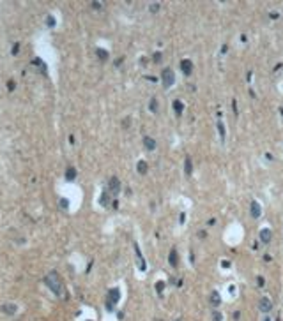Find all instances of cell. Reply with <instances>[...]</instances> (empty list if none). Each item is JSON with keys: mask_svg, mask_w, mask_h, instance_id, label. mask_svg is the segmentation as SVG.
Masks as SVG:
<instances>
[{"mask_svg": "<svg viewBox=\"0 0 283 321\" xmlns=\"http://www.w3.org/2000/svg\"><path fill=\"white\" fill-rule=\"evenodd\" d=\"M44 284L48 286L57 296H60L62 293H64V286H62V281H60V277H59V274L57 272H50L48 275L44 277Z\"/></svg>", "mask_w": 283, "mask_h": 321, "instance_id": "1", "label": "cell"}, {"mask_svg": "<svg viewBox=\"0 0 283 321\" xmlns=\"http://www.w3.org/2000/svg\"><path fill=\"white\" fill-rule=\"evenodd\" d=\"M173 81H175L173 71H172L170 67L163 69V73H161V83H163V87H165V88H170V87L173 85Z\"/></svg>", "mask_w": 283, "mask_h": 321, "instance_id": "2", "label": "cell"}, {"mask_svg": "<svg viewBox=\"0 0 283 321\" xmlns=\"http://www.w3.org/2000/svg\"><path fill=\"white\" fill-rule=\"evenodd\" d=\"M119 298H120V291H119L117 288L110 289V291H108V296H106V309H108V310H112V309H113V305L119 302Z\"/></svg>", "mask_w": 283, "mask_h": 321, "instance_id": "3", "label": "cell"}, {"mask_svg": "<svg viewBox=\"0 0 283 321\" xmlns=\"http://www.w3.org/2000/svg\"><path fill=\"white\" fill-rule=\"evenodd\" d=\"M119 191H120V182H119V178H117V177H112V178H110V182H108V192H110V194H113V196H117V194H119Z\"/></svg>", "mask_w": 283, "mask_h": 321, "instance_id": "4", "label": "cell"}, {"mask_svg": "<svg viewBox=\"0 0 283 321\" xmlns=\"http://www.w3.org/2000/svg\"><path fill=\"white\" fill-rule=\"evenodd\" d=\"M258 310L260 312H271L272 310V302L267 298V296H262L258 300Z\"/></svg>", "mask_w": 283, "mask_h": 321, "instance_id": "5", "label": "cell"}, {"mask_svg": "<svg viewBox=\"0 0 283 321\" xmlns=\"http://www.w3.org/2000/svg\"><path fill=\"white\" fill-rule=\"evenodd\" d=\"M133 249H134V254H136V261H138V268H140L142 272H145V268H147V265H145V261H144V256H142V252H140V247H138V244H133Z\"/></svg>", "mask_w": 283, "mask_h": 321, "instance_id": "6", "label": "cell"}, {"mask_svg": "<svg viewBox=\"0 0 283 321\" xmlns=\"http://www.w3.org/2000/svg\"><path fill=\"white\" fill-rule=\"evenodd\" d=\"M180 69H182V73H184L186 76H190V74L193 73V62H191V60H182V62H180Z\"/></svg>", "mask_w": 283, "mask_h": 321, "instance_id": "7", "label": "cell"}, {"mask_svg": "<svg viewBox=\"0 0 283 321\" xmlns=\"http://www.w3.org/2000/svg\"><path fill=\"white\" fill-rule=\"evenodd\" d=\"M271 238H272V231H271L269 228H264V229L260 231V242H262V244H269Z\"/></svg>", "mask_w": 283, "mask_h": 321, "instance_id": "8", "label": "cell"}, {"mask_svg": "<svg viewBox=\"0 0 283 321\" xmlns=\"http://www.w3.org/2000/svg\"><path fill=\"white\" fill-rule=\"evenodd\" d=\"M168 263L173 266V268L179 265V254H177V251H175V249H172V251H170V254H168Z\"/></svg>", "mask_w": 283, "mask_h": 321, "instance_id": "9", "label": "cell"}, {"mask_svg": "<svg viewBox=\"0 0 283 321\" xmlns=\"http://www.w3.org/2000/svg\"><path fill=\"white\" fill-rule=\"evenodd\" d=\"M2 310H4L7 316H13V314H16L18 307H16L14 303H4V305H2Z\"/></svg>", "mask_w": 283, "mask_h": 321, "instance_id": "10", "label": "cell"}, {"mask_svg": "<svg viewBox=\"0 0 283 321\" xmlns=\"http://www.w3.org/2000/svg\"><path fill=\"white\" fill-rule=\"evenodd\" d=\"M250 212H251V217H255V219H257V217H260V212H262V210H260V205H258L257 201H251Z\"/></svg>", "mask_w": 283, "mask_h": 321, "instance_id": "11", "label": "cell"}, {"mask_svg": "<svg viewBox=\"0 0 283 321\" xmlns=\"http://www.w3.org/2000/svg\"><path fill=\"white\" fill-rule=\"evenodd\" d=\"M184 173L187 177L193 173V160H191V157H186V160H184Z\"/></svg>", "mask_w": 283, "mask_h": 321, "instance_id": "12", "label": "cell"}, {"mask_svg": "<svg viewBox=\"0 0 283 321\" xmlns=\"http://www.w3.org/2000/svg\"><path fill=\"white\" fill-rule=\"evenodd\" d=\"M144 146H145L147 150H154V148H156V141H154V138L145 136V138H144Z\"/></svg>", "mask_w": 283, "mask_h": 321, "instance_id": "13", "label": "cell"}, {"mask_svg": "<svg viewBox=\"0 0 283 321\" xmlns=\"http://www.w3.org/2000/svg\"><path fill=\"white\" fill-rule=\"evenodd\" d=\"M211 305H214V307H218L219 303H221V298H219V293H216V291H212L211 293Z\"/></svg>", "mask_w": 283, "mask_h": 321, "instance_id": "14", "label": "cell"}, {"mask_svg": "<svg viewBox=\"0 0 283 321\" xmlns=\"http://www.w3.org/2000/svg\"><path fill=\"white\" fill-rule=\"evenodd\" d=\"M182 110H184L182 102H180V101H173V111H175V115H177V117H180V115H182Z\"/></svg>", "mask_w": 283, "mask_h": 321, "instance_id": "15", "label": "cell"}, {"mask_svg": "<svg viewBox=\"0 0 283 321\" xmlns=\"http://www.w3.org/2000/svg\"><path fill=\"white\" fill-rule=\"evenodd\" d=\"M99 203H101L103 206H108V203H110V192H108V191H105V192L101 194V198H99Z\"/></svg>", "mask_w": 283, "mask_h": 321, "instance_id": "16", "label": "cell"}, {"mask_svg": "<svg viewBox=\"0 0 283 321\" xmlns=\"http://www.w3.org/2000/svg\"><path fill=\"white\" fill-rule=\"evenodd\" d=\"M136 170H138L140 175H145L147 173V163H145V160H140V163L136 164Z\"/></svg>", "mask_w": 283, "mask_h": 321, "instance_id": "17", "label": "cell"}, {"mask_svg": "<svg viewBox=\"0 0 283 321\" xmlns=\"http://www.w3.org/2000/svg\"><path fill=\"white\" fill-rule=\"evenodd\" d=\"M66 178L67 180H74L76 178V170L74 168H67L66 170Z\"/></svg>", "mask_w": 283, "mask_h": 321, "instance_id": "18", "label": "cell"}, {"mask_svg": "<svg viewBox=\"0 0 283 321\" xmlns=\"http://www.w3.org/2000/svg\"><path fill=\"white\" fill-rule=\"evenodd\" d=\"M96 55H98L103 62H105V60H108V51H105V49H98V51H96Z\"/></svg>", "mask_w": 283, "mask_h": 321, "instance_id": "19", "label": "cell"}, {"mask_svg": "<svg viewBox=\"0 0 283 321\" xmlns=\"http://www.w3.org/2000/svg\"><path fill=\"white\" fill-rule=\"evenodd\" d=\"M149 108H151V111H152V113H156V111H158V101H156L154 97L151 99V104H149Z\"/></svg>", "mask_w": 283, "mask_h": 321, "instance_id": "20", "label": "cell"}, {"mask_svg": "<svg viewBox=\"0 0 283 321\" xmlns=\"http://www.w3.org/2000/svg\"><path fill=\"white\" fill-rule=\"evenodd\" d=\"M218 131H219V136H221V139H225V125L221 124V120H218Z\"/></svg>", "mask_w": 283, "mask_h": 321, "instance_id": "21", "label": "cell"}, {"mask_svg": "<svg viewBox=\"0 0 283 321\" xmlns=\"http://www.w3.org/2000/svg\"><path fill=\"white\" fill-rule=\"evenodd\" d=\"M163 289H165V282H163V281H159V282H156V291H158V293H159V295H161V293H163Z\"/></svg>", "mask_w": 283, "mask_h": 321, "instance_id": "22", "label": "cell"}, {"mask_svg": "<svg viewBox=\"0 0 283 321\" xmlns=\"http://www.w3.org/2000/svg\"><path fill=\"white\" fill-rule=\"evenodd\" d=\"M159 11V4L158 2H152V6H151V13H158Z\"/></svg>", "mask_w": 283, "mask_h": 321, "instance_id": "23", "label": "cell"}, {"mask_svg": "<svg viewBox=\"0 0 283 321\" xmlns=\"http://www.w3.org/2000/svg\"><path fill=\"white\" fill-rule=\"evenodd\" d=\"M152 58H154V62H161V58H163V55H161V53H159V51H156V53H154V57H152Z\"/></svg>", "mask_w": 283, "mask_h": 321, "instance_id": "24", "label": "cell"}, {"mask_svg": "<svg viewBox=\"0 0 283 321\" xmlns=\"http://www.w3.org/2000/svg\"><path fill=\"white\" fill-rule=\"evenodd\" d=\"M46 23H48V27H55V20H53V16H48Z\"/></svg>", "mask_w": 283, "mask_h": 321, "instance_id": "25", "label": "cell"}, {"mask_svg": "<svg viewBox=\"0 0 283 321\" xmlns=\"http://www.w3.org/2000/svg\"><path fill=\"white\" fill-rule=\"evenodd\" d=\"M264 282H265V281H264V277H257V284H258V288H262V286H264Z\"/></svg>", "mask_w": 283, "mask_h": 321, "instance_id": "26", "label": "cell"}, {"mask_svg": "<svg viewBox=\"0 0 283 321\" xmlns=\"http://www.w3.org/2000/svg\"><path fill=\"white\" fill-rule=\"evenodd\" d=\"M7 88H9V90H14V81H13V80L7 81Z\"/></svg>", "mask_w": 283, "mask_h": 321, "instance_id": "27", "label": "cell"}, {"mask_svg": "<svg viewBox=\"0 0 283 321\" xmlns=\"http://www.w3.org/2000/svg\"><path fill=\"white\" fill-rule=\"evenodd\" d=\"M60 206H62V208H67V199H66V198L60 199Z\"/></svg>", "mask_w": 283, "mask_h": 321, "instance_id": "28", "label": "cell"}, {"mask_svg": "<svg viewBox=\"0 0 283 321\" xmlns=\"http://www.w3.org/2000/svg\"><path fill=\"white\" fill-rule=\"evenodd\" d=\"M18 51H20V44H14V46H13V55H16Z\"/></svg>", "mask_w": 283, "mask_h": 321, "instance_id": "29", "label": "cell"}, {"mask_svg": "<svg viewBox=\"0 0 283 321\" xmlns=\"http://www.w3.org/2000/svg\"><path fill=\"white\" fill-rule=\"evenodd\" d=\"M212 321H221V314L219 312H214V319Z\"/></svg>", "mask_w": 283, "mask_h": 321, "instance_id": "30", "label": "cell"}, {"mask_svg": "<svg viewBox=\"0 0 283 321\" xmlns=\"http://www.w3.org/2000/svg\"><path fill=\"white\" fill-rule=\"evenodd\" d=\"M92 7L94 9H101V2H92Z\"/></svg>", "mask_w": 283, "mask_h": 321, "instance_id": "31", "label": "cell"}, {"mask_svg": "<svg viewBox=\"0 0 283 321\" xmlns=\"http://www.w3.org/2000/svg\"><path fill=\"white\" fill-rule=\"evenodd\" d=\"M221 266H223V268H228L230 263H228V261H223V263H221Z\"/></svg>", "mask_w": 283, "mask_h": 321, "instance_id": "32", "label": "cell"}, {"mask_svg": "<svg viewBox=\"0 0 283 321\" xmlns=\"http://www.w3.org/2000/svg\"><path fill=\"white\" fill-rule=\"evenodd\" d=\"M122 125H124V127H127V125H129V118H126V120L122 122Z\"/></svg>", "mask_w": 283, "mask_h": 321, "instance_id": "33", "label": "cell"}, {"mask_svg": "<svg viewBox=\"0 0 283 321\" xmlns=\"http://www.w3.org/2000/svg\"><path fill=\"white\" fill-rule=\"evenodd\" d=\"M173 321H184V319H182V317H177V319H173Z\"/></svg>", "mask_w": 283, "mask_h": 321, "instance_id": "34", "label": "cell"}, {"mask_svg": "<svg viewBox=\"0 0 283 321\" xmlns=\"http://www.w3.org/2000/svg\"><path fill=\"white\" fill-rule=\"evenodd\" d=\"M279 111H281V115H283V108H281V110H279Z\"/></svg>", "mask_w": 283, "mask_h": 321, "instance_id": "35", "label": "cell"}, {"mask_svg": "<svg viewBox=\"0 0 283 321\" xmlns=\"http://www.w3.org/2000/svg\"><path fill=\"white\" fill-rule=\"evenodd\" d=\"M156 321H161V319H156Z\"/></svg>", "mask_w": 283, "mask_h": 321, "instance_id": "36", "label": "cell"}]
</instances>
